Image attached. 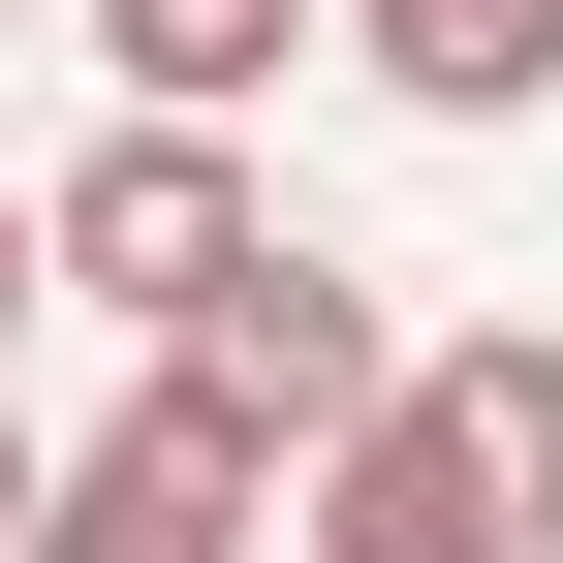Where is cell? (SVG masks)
<instances>
[{"mask_svg": "<svg viewBox=\"0 0 563 563\" xmlns=\"http://www.w3.org/2000/svg\"><path fill=\"white\" fill-rule=\"evenodd\" d=\"M344 0H95V63H125V125H251L282 63H313Z\"/></svg>", "mask_w": 563, "mask_h": 563, "instance_id": "6", "label": "cell"}, {"mask_svg": "<svg viewBox=\"0 0 563 563\" xmlns=\"http://www.w3.org/2000/svg\"><path fill=\"white\" fill-rule=\"evenodd\" d=\"M32 251H63V313H125V344H220L251 282H282V188H251V125H95V157L32 188Z\"/></svg>", "mask_w": 563, "mask_h": 563, "instance_id": "1", "label": "cell"}, {"mask_svg": "<svg viewBox=\"0 0 563 563\" xmlns=\"http://www.w3.org/2000/svg\"><path fill=\"white\" fill-rule=\"evenodd\" d=\"M251 501H313V470H282L251 407L157 344V376H125L95 439H63V532H32V563H251Z\"/></svg>", "mask_w": 563, "mask_h": 563, "instance_id": "2", "label": "cell"}, {"mask_svg": "<svg viewBox=\"0 0 563 563\" xmlns=\"http://www.w3.org/2000/svg\"><path fill=\"white\" fill-rule=\"evenodd\" d=\"M188 376H220V407H251V439H282V470H344V439H376V407H407V376H439V344H407V313H376V282H344L313 220H282V282H251V313H220V344H188Z\"/></svg>", "mask_w": 563, "mask_h": 563, "instance_id": "3", "label": "cell"}, {"mask_svg": "<svg viewBox=\"0 0 563 563\" xmlns=\"http://www.w3.org/2000/svg\"><path fill=\"white\" fill-rule=\"evenodd\" d=\"M0 32H95V0H0Z\"/></svg>", "mask_w": 563, "mask_h": 563, "instance_id": "10", "label": "cell"}, {"mask_svg": "<svg viewBox=\"0 0 563 563\" xmlns=\"http://www.w3.org/2000/svg\"><path fill=\"white\" fill-rule=\"evenodd\" d=\"M344 63H376L407 125H532L563 95V0H344Z\"/></svg>", "mask_w": 563, "mask_h": 563, "instance_id": "5", "label": "cell"}, {"mask_svg": "<svg viewBox=\"0 0 563 563\" xmlns=\"http://www.w3.org/2000/svg\"><path fill=\"white\" fill-rule=\"evenodd\" d=\"M32 313H63V251H32V188H0V344H32Z\"/></svg>", "mask_w": 563, "mask_h": 563, "instance_id": "9", "label": "cell"}, {"mask_svg": "<svg viewBox=\"0 0 563 563\" xmlns=\"http://www.w3.org/2000/svg\"><path fill=\"white\" fill-rule=\"evenodd\" d=\"M407 407L470 439V501H501V532H563V313H470V344H439Z\"/></svg>", "mask_w": 563, "mask_h": 563, "instance_id": "7", "label": "cell"}, {"mask_svg": "<svg viewBox=\"0 0 563 563\" xmlns=\"http://www.w3.org/2000/svg\"><path fill=\"white\" fill-rule=\"evenodd\" d=\"M32 532H63V439H32V407H0V563H32Z\"/></svg>", "mask_w": 563, "mask_h": 563, "instance_id": "8", "label": "cell"}, {"mask_svg": "<svg viewBox=\"0 0 563 563\" xmlns=\"http://www.w3.org/2000/svg\"><path fill=\"white\" fill-rule=\"evenodd\" d=\"M282 563H532V532L470 501V439H439V407H376V439H344L313 501H282Z\"/></svg>", "mask_w": 563, "mask_h": 563, "instance_id": "4", "label": "cell"}]
</instances>
